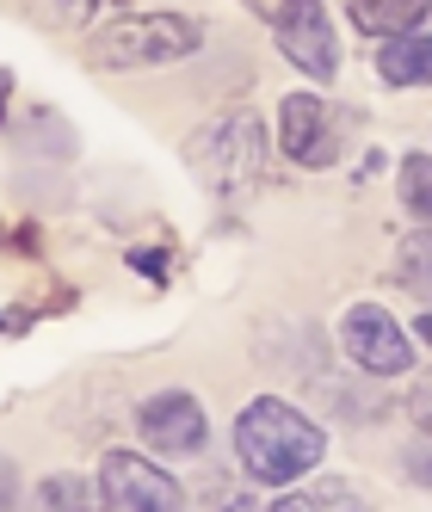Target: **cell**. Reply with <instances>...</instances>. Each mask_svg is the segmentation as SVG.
I'll return each mask as SVG.
<instances>
[{
  "instance_id": "obj_10",
  "label": "cell",
  "mask_w": 432,
  "mask_h": 512,
  "mask_svg": "<svg viewBox=\"0 0 432 512\" xmlns=\"http://www.w3.org/2000/svg\"><path fill=\"white\" fill-rule=\"evenodd\" d=\"M352 25L371 38H402L426 25V0H352Z\"/></svg>"
},
{
  "instance_id": "obj_11",
  "label": "cell",
  "mask_w": 432,
  "mask_h": 512,
  "mask_svg": "<svg viewBox=\"0 0 432 512\" xmlns=\"http://www.w3.org/2000/svg\"><path fill=\"white\" fill-rule=\"evenodd\" d=\"M365 494L346 488V482H321V488H278V512H358Z\"/></svg>"
},
{
  "instance_id": "obj_8",
  "label": "cell",
  "mask_w": 432,
  "mask_h": 512,
  "mask_svg": "<svg viewBox=\"0 0 432 512\" xmlns=\"http://www.w3.org/2000/svg\"><path fill=\"white\" fill-rule=\"evenodd\" d=\"M142 438L161 451V457H198L204 451V438H210V420H204V401L186 395V389H161L142 401V414H136Z\"/></svg>"
},
{
  "instance_id": "obj_14",
  "label": "cell",
  "mask_w": 432,
  "mask_h": 512,
  "mask_svg": "<svg viewBox=\"0 0 432 512\" xmlns=\"http://www.w3.org/2000/svg\"><path fill=\"white\" fill-rule=\"evenodd\" d=\"M395 186H402V204H408L414 216H426V223H432V155H408V161H402V179H395Z\"/></svg>"
},
{
  "instance_id": "obj_4",
  "label": "cell",
  "mask_w": 432,
  "mask_h": 512,
  "mask_svg": "<svg viewBox=\"0 0 432 512\" xmlns=\"http://www.w3.org/2000/svg\"><path fill=\"white\" fill-rule=\"evenodd\" d=\"M99 506H112V512H179V482L161 469V463H149L142 451H130V445H118V451H105V463H99Z\"/></svg>"
},
{
  "instance_id": "obj_6",
  "label": "cell",
  "mask_w": 432,
  "mask_h": 512,
  "mask_svg": "<svg viewBox=\"0 0 432 512\" xmlns=\"http://www.w3.org/2000/svg\"><path fill=\"white\" fill-rule=\"evenodd\" d=\"M340 346H346V358L365 377H408V364H414V346L402 334V321H395L389 309H377V303H352L346 309Z\"/></svg>"
},
{
  "instance_id": "obj_12",
  "label": "cell",
  "mask_w": 432,
  "mask_h": 512,
  "mask_svg": "<svg viewBox=\"0 0 432 512\" xmlns=\"http://www.w3.org/2000/svg\"><path fill=\"white\" fill-rule=\"evenodd\" d=\"M395 272H402V284L414 290V297L432 303V223H420L414 235H402V247H395Z\"/></svg>"
},
{
  "instance_id": "obj_17",
  "label": "cell",
  "mask_w": 432,
  "mask_h": 512,
  "mask_svg": "<svg viewBox=\"0 0 432 512\" xmlns=\"http://www.w3.org/2000/svg\"><path fill=\"white\" fill-rule=\"evenodd\" d=\"M402 463H408V475H414V482H426V488H432V451H408Z\"/></svg>"
},
{
  "instance_id": "obj_3",
  "label": "cell",
  "mask_w": 432,
  "mask_h": 512,
  "mask_svg": "<svg viewBox=\"0 0 432 512\" xmlns=\"http://www.w3.org/2000/svg\"><path fill=\"white\" fill-rule=\"evenodd\" d=\"M192 161H198L210 192L247 198V192L260 186V173H266V124L254 112H223L192 142Z\"/></svg>"
},
{
  "instance_id": "obj_2",
  "label": "cell",
  "mask_w": 432,
  "mask_h": 512,
  "mask_svg": "<svg viewBox=\"0 0 432 512\" xmlns=\"http://www.w3.org/2000/svg\"><path fill=\"white\" fill-rule=\"evenodd\" d=\"M198 44H204V19L192 13H130L99 31L93 56L105 68H167L179 56H192Z\"/></svg>"
},
{
  "instance_id": "obj_5",
  "label": "cell",
  "mask_w": 432,
  "mask_h": 512,
  "mask_svg": "<svg viewBox=\"0 0 432 512\" xmlns=\"http://www.w3.org/2000/svg\"><path fill=\"white\" fill-rule=\"evenodd\" d=\"M272 38H278L284 56H291L297 75H309V81H334L340 75V38H334V19H328L321 0H278Z\"/></svg>"
},
{
  "instance_id": "obj_7",
  "label": "cell",
  "mask_w": 432,
  "mask_h": 512,
  "mask_svg": "<svg viewBox=\"0 0 432 512\" xmlns=\"http://www.w3.org/2000/svg\"><path fill=\"white\" fill-rule=\"evenodd\" d=\"M278 149L297 167H334V155H340L334 112L315 93H284L278 99Z\"/></svg>"
},
{
  "instance_id": "obj_16",
  "label": "cell",
  "mask_w": 432,
  "mask_h": 512,
  "mask_svg": "<svg viewBox=\"0 0 432 512\" xmlns=\"http://www.w3.org/2000/svg\"><path fill=\"white\" fill-rule=\"evenodd\" d=\"M13 500H19V469H13V457H0V512Z\"/></svg>"
},
{
  "instance_id": "obj_9",
  "label": "cell",
  "mask_w": 432,
  "mask_h": 512,
  "mask_svg": "<svg viewBox=\"0 0 432 512\" xmlns=\"http://www.w3.org/2000/svg\"><path fill=\"white\" fill-rule=\"evenodd\" d=\"M377 75H383L389 87H432V38H426V31L383 38V50H377Z\"/></svg>"
},
{
  "instance_id": "obj_15",
  "label": "cell",
  "mask_w": 432,
  "mask_h": 512,
  "mask_svg": "<svg viewBox=\"0 0 432 512\" xmlns=\"http://www.w3.org/2000/svg\"><path fill=\"white\" fill-rule=\"evenodd\" d=\"M408 414H414V426H420V432H432V371L414 383V395H408Z\"/></svg>"
},
{
  "instance_id": "obj_19",
  "label": "cell",
  "mask_w": 432,
  "mask_h": 512,
  "mask_svg": "<svg viewBox=\"0 0 432 512\" xmlns=\"http://www.w3.org/2000/svg\"><path fill=\"white\" fill-rule=\"evenodd\" d=\"M426 13H432V0H426Z\"/></svg>"
},
{
  "instance_id": "obj_13",
  "label": "cell",
  "mask_w": 432,
  "mask_h": 512,
  "mask_svg": "<svg viewBox=\"0 0 432 512\" xmlns=\"http://www.w3.org/2000/svg\"><path fill=\"white\" fill-rule=\"evenodd\" d=\"M38 506L44 512H87V506H99V488L81 482V475H50V482H38Z\"/></svg>"
},
{
  "instance_id": "obj_1",
  "label": "cell",
  "mask_w": 432,
  "mask_h": 512,
  "mask_svg": "<svg viewBox=\"0 0 432 512\" xmlns=\"http://www.w3.org/2000/svg\"><path fill=\"white\" fill-rule=\"evenodd\" d=\"M235 457H241V469L254 475V482L291 488V482H303V475L321 469L328 432H321V420H309L297 401L260 395V401H247L241 420H235Z\"/></svg>"
},
{
  "instance_id": "obj_18",
  "label": "cell",
  "mask_w": 432,
  "mask_h": 512,
  "mask_svg": "<svg viewBox=\"0 0 432 512\" xmlns=\"http://www.w3.org/2000/svg\"><path fill=\"white\" fill-rule=\"evenodd\" d=\"M414 340H426V346H432V309H420V315H414Z\"/></svg>"
}]
</instances>
